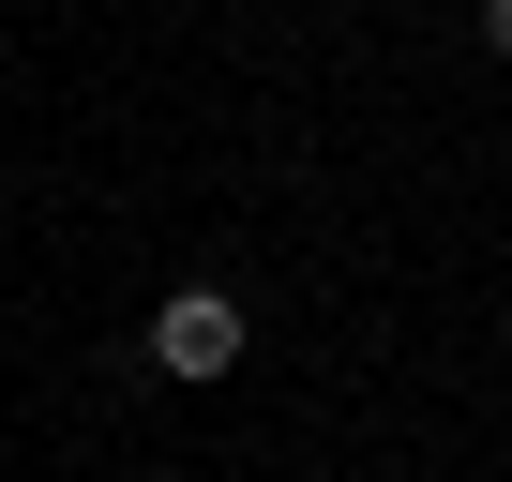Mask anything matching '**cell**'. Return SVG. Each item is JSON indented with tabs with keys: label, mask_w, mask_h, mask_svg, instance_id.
<instances>
[{
	"label": "cell",
	"mask_w": 512,
	"mask_h": 482,
	"mask_svg": "<svg viewBox=\"0 0 512 482\" xmlns=\"http://www.w3.org/2000/svg\"><path fill=\"white\" fill-rule=\"evenodd\" d=\"M136 362H151V377H181V392L241 377V302H226V287H166V302H151V332H136Z\"/></svg>",
	"instance_id": "6da1fadb"
},
{
	"label": "cell",
	"mask_w": 512,
	"mask_h": 482,
	"mask_svg": "<svg viewBox=\"0 0 512 482\" xmlns=\"http://www.w3.org/2000/svg\"><path fill=\"white\" fill-rule=\"evenodd\" d=\"M482 46H497V61H512V0H482Z\"/></svg>",
	"instance_id": "7a4b0ae2"
},
{
	"label": "cell",
	"mask_w": 512,
	"mask_h": 482,
	"mask_svg": "<svg viewBox=\"0 0 512 482\" xmlns=\"http://www.w3.org/2000/svg\"><path fill=\"white\" fill-rule=\"evenodd\" d=\"M136 482H181V467H136Z\"/></svg>",
	"instance_id": "3957f363"
}]
</instances>
